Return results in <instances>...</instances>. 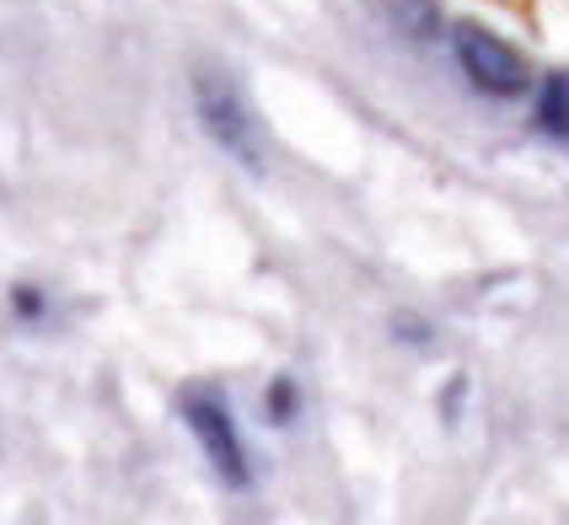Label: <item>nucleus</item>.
I'll list each match as a JSON object with an SVG mask.
<instances>
[{
	"label": "nucleus",
	"instance_id": "obj_5",
	"mask_svg": "<svg viewBox=\"0 0 569 525\" xmlns=\"http://www.w3.org/2000/svg\"><path fill=\"white\" fill-rule=\"evenodd\" d=\"M387 11H392V22L409 32V38H419V43H430L436 32H441V6L436 0H381Z\"/></svg>",
	"mask_w": 569,
	"mask_h": 525
},
{
	"label": "nucleus",
	"instance_id": "obj_2",
	"mask_svg": "<svg viewBox=\"0 0 569 525\" xmlns=\"http://www.w3.org/2000/svg\"><path fill=\"white\" fill-rule=\"evenodd\" d=\"M178 413L189 424L199 456L210 462V472L221 477L226 488H253V456H248V440H242V424L231 413V402L216 392V386H189L178 397Z\"/></svg>",
	"mask_w": 569,
	"mask_h": 525
},
{
	"label": "nucleus",
	"instance_id": "obj_4",
	"mask_svg": "<svg viewBox=\"0 0 569 525\" xmlns=\"http://www.w3.org/2000/svg\"><path fill=\"white\" fill-rule=\"evenodd\" d=\"M538 129L553 140H569V70L542 75L538 87Z\"/></svg>",
	"mask_w": 569,
	"mask_h": 525
},
{
	"label": "nucleus",
	"instance_id": "obj_9",
	"mask_svg": "<svg viewBox=\"0 0 569 525\" xmlns=\"http://www.w3.org/2000/svg\"><path fill=\"white\" fill-rule=\"evenodd\" d=\"M462 392H468V386H462V375H451V386H446V397H441L446 418H451V407H462Z\"/></svg>",
	"mask_w": 569,
	"mask_h": 525
},
{
	"label": "nucleus",
	"instance_id": "obj_8",
	"mask_svg": "<svg viewBox=\"0 0 569 525\" xmlns=\"http://www.w3.org/2000/svg\"><path fill=\"white\" fill-rule=\"evenodd\" d=\"M398 343H430V322L425 316H398Z\"/></svg>",
	"mask_w": 569,
	"mask_h": 525
},
{
	"label": "nucleus",
	"instance_id": "obj_1",
	"mask_svg": "<svg viewBox=\"0 0 569 525\" xmlns=\"http://www.w3.org/2000/svg\"><path fill=\"white\" fill-rule=\"evenodd\" d=\"M193 113H199V129H204L237 166L263 172V161H269L263 124H258V113L248 108L242 87H237L226 70H216V64H199V70H193Z\"/></svg>",
	"mask_w": 569,
	"mask_h": 525
},
{
	"label": "nucleus",
	"instance_id": "obj_3",
	"mask_svg": "<svg viewBox=\"0 0 569 525\" xmlns=\"http://www.w3.org/2000/svg\"><path fill=\"white\" fill-rule=\"evenodd\" d=\"M451 54H457V70L468 75V87H473L478 97H500V102H510V97L527 92V60L510 49L500 32L478 28V22H457L451 28Z\"/></svg>",
	"mask_w": 569,
	"mask_h": 525
},
{
	"label": "nucleus",
	"instance_id": "obj_6",
	"mask_svg": "<svg viewBox=\"0 0 569 525\" xmlns=\"http://www.w3.org/2000/svg\"><path fill=\"white\" fill-rule=\"evenodd\" d=\"M263 413H269L274 430L296 424V418H301V381H296V375H274L269 392H263Z\"/></svg>",
	"mask_w": 569,
	"mask_h": 525
},
{
	"label": "nucleus",
	"instance_id": "obj_7",
	"mask_svg": "<svg viewBox=\"0 0 569 525\" xmlns=\"http://www.w3.org/2000/svg\"><path fill=\"white\" fill-rule=\"evenodd\" d=\"M11 316L28 322V327H38V322L49 316V295H43L38 284H11Z\"/></svg>",
	"mask_w": 569,
	"mask_h": 525
}]
</instances>
